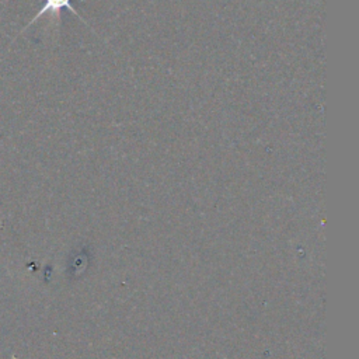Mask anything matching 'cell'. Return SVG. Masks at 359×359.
Masks as SVG:
<instances>
[{
    "instance_id": "obj_1",
    "label": "cell",
    "mask_w": 359,
    "mask_h": 359,
    "mask_svg": "<svg viewBox=\"0 0 359 359\" xmlns=\"http://www.w3.org/2000/svg\"><path fill=\"white\" fill-rule=\"evenodd\" d=\"M70 1L72 0H45V3H43V6L39 8V11L35 14V17H32V20L25 25V28H22V31L24 29H27L31 24H34L38 18H41L43 14H46V13H50V15L55 18V20H59V17H60V10L62 8H67V10H70L73 14H76L81 21H84L81 17H80V14L74 10V7L70 4ZM21 31V32H22Z\"/></svg>"
}]
</instances>
